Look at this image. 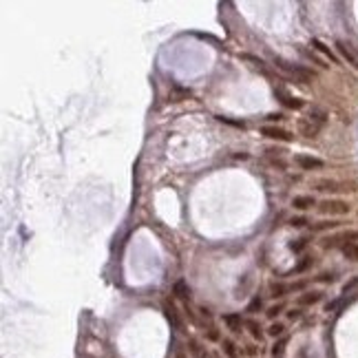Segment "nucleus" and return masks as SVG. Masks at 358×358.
Masks as SVG:
<instances>
[{"label":"nucleus","mask_w":358,"mask_h":358,"mask_svg":"<svg viewBox=\"0 0 358 358\" xmlns=\"http://www.w3.org/2000/svg\"><path fill=\"white\" fill-rule=\"evenodd\" d=\"M224 349H226V354H228L230 358H237V352H234L232 340H224Z\"/></svg>","instance_id":"nucleus-24"},{"label":"nucleus","mask_w":358,"mask_h":358,"mask_svg":"<svg viewBox=\"0 0 358 358\" xmlns=\"http://www.w3.org/2000/svg\"><path fill=\"white\" fill-rule=\"evenodd\" d=\"M307 117H310L312 122H316L319 126H323V124H325V119H327V113H325L323 109H319V106H312V109H310V115H307Z\"/></svg>","instance_id":"nucleus-12"},{"label":"nucleus","mask_w":358,"mask_h":358,"mask_svg":"<svg viewBox=\"0 0 358 358\" xmlns=\"http://www.w3.org/2000/svg\"><path fill=\"white\" fill-rule=\"evenodd\" d=\"M299 133L305 135V137H316V135L320 133V126L316 124V122H312L310 117L299 119Z\"/></svg>","instance_id":"nucleus-5"},{"label":"nucleus","mask_w":358,"mask_h":358,"mask_svg":"<svg viewBox=\"0 0 358 358\" xmlns=\"http://www.w3.org/2000/svg\"><path fill=\"white\" fill-rule=\"evenodd\" d=\"M172 292H175L177 299H190V287H188L186 281H177L175 287H172Z\"/></svg>","instance_id":"nucleus-13"},{"label":"nucleus","mask_w":358,"mask_h":358,"mask_svg":"<svg viewBox=\"0 0 358 358\" xmlns=\"http://www.w3.org/2000/svg\"><path fill=\"white\" fill-rule=\"evenodd\" d=\"M281 310H283V305H281V303H279V305H272V307H270V310H267V316H270V319H274V316H277Z\"/></svg>","instance_id":"nucleus-29"},{"label":"nucleus","mask_w":358,"mask_h":358,"mask_svg":"<svg viewBox=\"0 0 358 358\" xmlns=\"http://www.w3.org/2000/svg\"><path fill=\"white\" fill-rule=\"evenodd\" d=\"M349 239H358V232H343L339 237H332V239H325V248H334V245L343 244V241H349Z\"/></svg>","instance_id":"nucleus-9"},{"label":"nucleus","mask_w":358,"mask_h":358,"mask_svg":"<svg viewBox=\"0 0 358 358\" xmlns=\"http://www.w3.org/2000/svg\"><path fill=\"white\" fill-rule=\"evenodd\" d=\"M319 212H323V215H347L349 204L340 199H325L319 204Z\"/></svg>","instance_id":"nucleus-1"},{"label":"nucleus","mask_w":358,"mask_h":358,"mask_svg":"<svg viewBox=\"0 0 358 358\" xmlns=\"http://www.w3.org/2000/svg\"><path fill=\"white\" fill-rule=\"evenodd\" d=\"M316 190H323V192H340V190H352V188H347L345 184L340 182H334V179H319V182H314Z\"/></svg>","instance_id":"nucleus-4"},{"label":"nucleus","mask_w":358,"mask_h":358,"mask_svg":"<svg viewBox=\"0 0 358 358\" xmlns=\"http://www.w3.org/2000/svg\"><path fill=\"white\" fill-rule=\"evenodd\" d=\"M257 310H261V299H254V301L248 305V312H250V314H252V312H257Z\"/></svg>","instance_id":"nucleus-28"},{"label":"nucleus","mask_w":358,"mask_h":358,"mask_svg":"<svg viewBox=\"0 0 358 358\" xmlns=\"http://www.w3.org/2000/svg\"><path fill=\"white\" fill-rule=\"evenodd\" d=\"M336 49H339V53L345 57V60H347L349 64H352L354 69H358V51H356V47H354L352 42L339 40V42H336Z\"/></svg>","instance_id":"nucleus-2"},{"label":"nucleus","mask_w":358,"mask_h":358,"mask_svg":"<svg viewBox=\"0 0 358 358\" xmlns=\"http://www.w3.org/2000/svg\"><path fill=\"white\" fill-rule=\"evenodd\" d=\"M164 314H166V319H168V323L175 327V330H182V320H179V316H177V312H175V307L172 305H164Z\"/></svg>","instance_id":"nucleus-10"},{"label":"nucleus","mask_w":358,"mask_h":358,"mask_svg":"<svg viewBox=\"0 0 358 358\" xmlns=\"http://www.w3.org/2000/svg\"><path fill=\"white\" fill-rule=\"evenodd\" d=\"M283 330H285V327H283L281 323H272V325H270V330H267V334L277 339V336H281V334H283Z\"/></svg>","instance_id":"nucleus-21"},{"label":"nucleus","mask_w":358,"mask_h":358,"mask_svg":"<svg viewBox=\"0 0 358 358\" xmlns=\"http://www.w3.org/2000/svg\"><path fill=\"white\" fill-rule=\"evenodd\" d=\"M224 320L228 323V327L232 332H241V316H239V314H226Z\"/></svg>","instance_id":"nucleus-14"},{"label":"nucleus","mask_w":358,"mask_h":358,"mask_svg":"<svg viewBox=\"0 0 358 358\" xmlns=\"http://www.w3.org/2000/svg\"><path fill=\"white\" fill-rule=\"evenodd\" d=\"M277 64H279V69H281V71L290 73V75L299 77V80H303V82H307V80H310V77H312V73L307 71V69H303V67H296V64L283 62V60H277Z\"/></svg>","instance_id":"nucleus-3"},{"label":"nucleus","mask_w":358,"mask_h":358,"mask_svg":"<svg viewBox=\"0 0 358 358\" xmlns=\"http://www.w3.org/2000/svg\"><path fill=\"white\" fill-rule=\"evenodd\" d=\"M294 162L299 164L301 168H305V170H312V168H323V159L319 157H307V155H296Z\"/></svg>","instance_id":"nucleus-7"},{"label":"nucleus","mask_w":358,"mask_h":358,"mask_svg":"<svg viewBox=\"0 0 358 358\" xmlns=\"http://www.w3.org/2000/svg\"><path fill=\"white\" fill-rule=\"evenodd\" d=\"M245 325H248L250 334H252L254 339H259V340H261V336H263V332H261V325H259V323H254V320H248V323H245Z\"/></svg>","instance_id":"nucleus-19"},{"label":"nucleus","mask_w":358,"mask_h":358,"mask_svg":"<svg viewBox=\"0 0 358 358\" xmlns=\"http://www.w3.org/2000/svg\"><path fill=\"white\" fill-rule=\"evenodd\" d=\"M287 290H292V287L281 285V283H274V285H272V296H283Z\"/></svg>","instance_id":"nucleus-22"},{"label":"nucleus","mask_w":358,"mask_h":358,"mask_svg":"<svg viewBox=\"0 0 358 358\" xmlns=\"http://www.w3.org/2000/svg\"><path fill=\"white\" fill-rule=\"evenodd\" d=\"M274 93H277V97L283 102V106H287V109H303V100H299V97H292L290 93H285L283 89H274Z\"/></svg>","instance_id":"nucleus-6"},{"label":"nucleus","mask_w":358,"mask_h":358,"mask_svg":"<svg viewBox=\"0 0 358 358\" xmlns=\"http://www.w3.org/2000/svg\"><path fill=\"white\" fill-rule=\"evenodd\" d=\"M307 245V239H299V241H292L290 244V250L292 252H299V250H303Z\"/></svg>","instance_id":"nucleus-23"},{"label":"nucleus","mask_w":358,"mask_h":358,"mask_svg":"<svg viewBox=\"0 0 358 358\" xmlns=\"http://www.w3.org/2000/svg\"><path fill=\"white\" fill-rule=\"evenodd\" d=\"M217 119L219 122H224V124H230V126H237V129H244V122H239V119H230V117H224V115H217Z\"/></svg>","instance_id":"nucleus-20"},{"label":"nucleus","mask_w":358,"mask_h":358,"mask_svg":"<svg viewBox=\"0 0 358 358\" xmlns=\"http://www.w3.org/2000/svg\"><path fill=\"white\" fill-rule=\"evenodd\" d=\"M292 206H294L296 210H307V208L316 206V201H314V197H294Z\"/></svg>","instance_id":"nucleus-11"},{"label":"nucleus","mask_w":358,"mask_h":358,"mask_svg":"<svg viewBox=\"0 0 358 358\" xmlns=\"http://www.w3.org/2000/svg\"><path fill=\"white\" fill-rule=\"evenodd\" d=\"M312 47H314L316 51H320V53H323V56H327V57H330V60H334V62H336V57H334V53L330 51V47H327V44H323V42H320V40H312Z\"/></svg>","instance_id":"nucleus-16"},{"label":"nucleus","mask_w":358,"mask_h":358,"mask_svg":"<svg viewBox=\"0 0 358 358\" xmlns=\"http://www.w3.org/2000/svg\"><path fill=\"white\" fill-rule=\"evenodd\" d=\"M190 347H192V354L201 356V349H199V345H197V340H190Z\"/></svg>","instance_id":"nucleus-30"},{"label":"nucleus","mask_w":358,"mask_h":358,"mask_svg":"<svg viewBox=\"0 0 358 358\" xmlns=\"http://www.w3.org/2000/svg\"><path fill=\"white\" fill-rule=\"evenodd\" d=\"M343 252L347 259H352V261H358V244H347L343 245Z\"/></svg>","instance_id":"nucleus-17"},{"label":"nucleus","mask_w":358,"mask_h":358,"mask_svg":"<svg viewBox=\"0 0 358 358\" xmlns=\"http://www.w3.org/2000/svg\"><path fill=\"white\" fill-rule=\"evenodd\" d=\"M283 349H285V339H283V340H279V343H274L272 354H274V356H281V354H283Z\"/></svg>","instance_id":"nucleus-25"},{"label":"nucleus","mask_w":358,"mask_h":358,"mask_svg":"<svg viewBox=\"0 0 358 358\" xmlns=\"http://www.w3.org/2000/svg\"><path fill=\"white\" fill-rule=\"evenodd\" d=\"M336 221H320V224H316L314 226V230H325V228H336Z\"/></svg>","instance_id":"nucleus-26"},{"label":"nucleus","mask_w":358,"mask_h":358,"mask_svg":"<svg viewBox=\"0 0 358 358\" xmlns=\"http://www.w3.org/2000/svg\"><path fill=\"white\" fill-rule=\"evenodd\" d=\"M310 265H312V259H310V257H305L301 263H296V265H294V270H292L290 274H301V272H305V270H307V267H310Z\"/></svg>","instance_id":"nucleus-18"},{"label":"nucleus","mask_w":358,"mask_h":358,"mask_svg":"<svg viewBox=\"0 0 358 358\" xmlns=\"http://www.w3.org/2000/svg\"><path fill=\"white\" fill-rule=\"evenodd\" d=\"M263 135L270 139H281V142H290L292 139V135L287 133V131L277 129V126H265V129H263Z\"/></svg>","instance_id":"nucleus-8"},{"label":"nucleus","mask_w":358,"mask_h":358,"mask_svg":"<svg viewBox=\"0 0 358 358\" xmlns=\"http://www.w3.org/2000/svg\"><path fill=\"white\" fill-rule=\"evenodd\" d=\"M320 301V292H307V294H303L301 299H299V303L301 305H314V303Z\"/></svg>","instance_id":"nucleus-15"},{"label":"nucleus","mask_w":358,"mask_h":358,"mask_svg":"<svg viewBox=\"0 0 358 358\" xmlns=\"http://www.w3.org/2000/svg\"><path fill=\"white\" fill-rule=\"evenodd\" d=\"M287 316H290V320H296L299 316H301V312H299V310H292V312H287Z\"/></svg>","instance_id":"nucleus-31"},{"label":"nucleus","mask_w":358,"mask_h":358,"mask_svg":"<svg viewBox=\"0 0 358 358\" xmlns=\"http://www.w3.org/2000/svg\"><path fill=\"white\" fill-rule=\"evenodd\" d=\"M290 224L294 226V228H303V226L307 224V219H305V217H296V219H292Z\"/></svg>","instance_id":"nucleus-27"}]
</instances>
